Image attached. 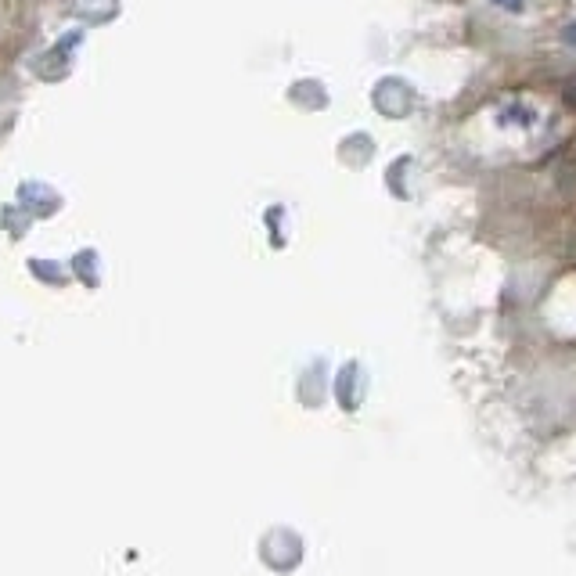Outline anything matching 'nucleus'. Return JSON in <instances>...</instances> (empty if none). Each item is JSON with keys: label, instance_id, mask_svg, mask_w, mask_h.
Listing matches in <instances>:
<instances>
[{"label": "nucleus", "instance_id": "nucleus-1", "mask_svg": "<svg viewBox=\"0 0 576 576\" xmlns=\"http://www.w3.org/2000/svg\"><path fill=\"white\" fill-rule=\"evenodd\" d=\"M562 101L576 112V76H569V80L562 83Z\"/></svg>", "mask_w": 576, "mask_h": 576}, {"label": "nucleus", "instance_id": "nucleus-2", "mask_svg": "<svg viewBox=\"0 0 576 576\" xmlns=\"http://www.w3.org/2000/svg\"><path fill=\"white\" fill-rule=\"evenodd\" d=\"M562 36H566V44H573V47H576V22H569L566 33H562Z\"/></svg>", "mask_w": 576, "mask_h": 576}, {"label": "nucleus", "instance_id": "nucleus-3", "mask_svg": "<svg viewBox=\"0 0 576 576\" xmlns=\"http://www.w3.org/2000/svg\"><path fill=\"white\" fill-rule=\"evenodd\" d=\"M497 4H512V0H497Z\"/></svg>", "mask_w": 576, "mask_h": 576}]
</instances>
